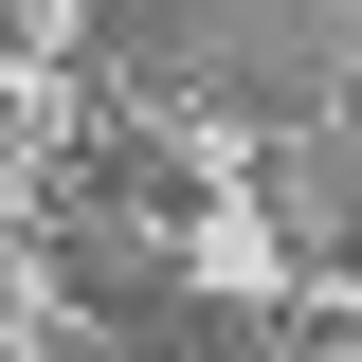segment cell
I'll use <instances>...</instances> for the list:
<instances>
[{
  "instance_id": "277c9868",
  "label": "cell",
  "mask_w": 362,
  "mask_h": 362,
  "mask_svg": "<svg viewBox=\"0 0 362 362\" xmlns=\"http://www.w3.org/2000/svg\"><path fill=\"white\" fill-rule=\"evenodd\" d=\"M90 54H109L127 90H199V0H109V18H90Z\"/></svg>"
},
{
  "instance_id": "7a4b0ae2",
  "label": "cell",
  "mask_w": 362,
  "mask_h": 362,
  "mask_svg": "<svg viewBox=\"0 0 362 362\" xmlns=\"http://www.w3.org/2000/svg\"><path fill=\"white\" fill-rule=\"evenodd\" d=\"M127 218H145V235L181 218V163H163L145 127H90L73 163H54V235H127Z\"/></svg>"
},
{
  "instance_id": "6da1fadb",
  "label": "cell",
  "mask_w": 362,
  "mask_h": 362,
  "mask_svg": "<svg viewBox=\"0 0 362 362\" xmlns=\"http://www.w3.org/2000/svg\"><path fill=\"white\" fill-rule=\"evenodd\" d=\"M199 90L254 109L272 145L344 127V18H199Z\"/></svg>"
},
{
  "instance_id": "3957f363",
  "label": "cell",
  "mask_w": 362,
  "mask_h": 362,
  "mask_svg": "<svg viewBox=\"0 0 362 362\" xmlns=\"http://www.w3.org/2000/svg\"><path fill=\"white\" fill-rule=\"evenodd\" d=\"M344 199H362L344 127H308V145H272V235H290L308 272H344Z\"/></svg>"
},
{
  "instance_id": "5b68a950",
  "label": "cell",
  "mask_w": 362,
  "mask_h": 362,
  "mask_svg": "<svg viewBox=\"0 0 362 362\" xmlns=\"http://www.w3.org/2000/svg\"><path fill=\"white\" fill-rule=\"evenodd\" d=\"M54 362H109V344H54Z\"/></svg>"
}]
</instances>
